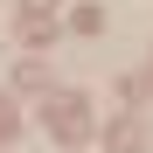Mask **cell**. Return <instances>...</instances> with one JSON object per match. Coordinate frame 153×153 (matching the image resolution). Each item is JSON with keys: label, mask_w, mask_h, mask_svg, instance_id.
I'll return each mask as SVG.
<instances>
[{"label": "cell", "mask_w": 153, "mask_h": 153, "mask_svg": "<svg viewBox=\"0 0 153 153\" xmlns=\"http://www.w3.org/2000/svg\"><path fill=\"white\" fill-rule=\"evenodd\" d=\"M105 146H111V153H139L146 139H139V125H132V118H125V125H111V139H105Z\"/></svg>", "instance_id": "obj_2"}, {"label": "cell", "mask_w": 153, "mask_h": 153, "mask_svg": "<svg viewBox=\"0 0 153 153\" xmlns=\"http://www.w3.org/2000/svg\"><path fill=\"white\" fill-rule=\"evenodd\" d=\"M49 125L63 132V146H76V139L91 132V111H84V105H70V97H56V105H49Z\"/></svg>", "instance_id": "obj_1"}]
</instances>
